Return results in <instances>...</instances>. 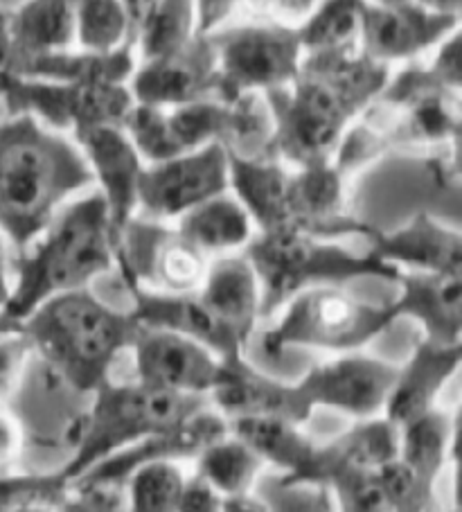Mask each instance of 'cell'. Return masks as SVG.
I'll return each instance as SVG.
<instances>
[{
	"instance_id": "cell-31",
	"label": "cell",
	"mask_w": 462,
	"mask_h": 512,
	"mask_svg": "<svg viewBox=\"0 0 462 512\" xmlns=\"http://www.w3.org/2000/svg\"><path fill=\"white\" fill-rule=\"evenodd\" d=\"M453 449L456 420L442 406L399 427L397 458L433 492L453 461Z\"/></svg>"
},
{
	"instance_id": "cell-29",
	"label": "cell",
	"mask_w": 462,
	"mask_h": 512,
	"mask_svg": "<svg viewBox=\"0 0 462 512\" xmlns=\"http://www.w3.org/2000/svg\"><path fill=\"white\" fill-rule=\"evenodd\" d=\"M228 429L244 440L266 467L282 472L284 488H293L300 481L318 445L298 422L282 418H235L228 420Z\"/></svg>"
},
{
	"instance_id": "cell-4",
	"label": "cell",
	"mask_w": 462,
	"mask_h": 512,
	"mask_svg": "<svg viewBox=\"0 0 462 512\" xmlns=\"http://www.w3.org/2000/svg\"><path fill=\"white\" fill-rule=\"evenodd\" d=\"M32 355L77 395H91L113 377V366L129 352L138 323L93 289L46 300L16 325Z\"/></svg>"
},
{
	"instance_id": "cell-25",
	"label": "cell",
	"mask_w": 462,
	"mask_h": 512,
	"mask_svg": "<svg viewBox=\"0 0 462 512\" xmlns=\"http://www.w3.org/2000/svg\"><path fill=\"white\" fill-rule=\"evenodd\" d=\"M228 420L221 413L206 402L192 411L188 418H183L179 425L163 431L154 438L145 440L136 447H129L120 452L118 456L109 458V461L95 467L91 474H86L79 481H95V483H113L122 485L127 474L142 463L149 461H194L203 449L217 443L219 438L228 434Z\"/></svg>"
},
{
	"instance_id": "cell-16",
	"label": "cell",
	"mask_w": 462,
	"mask_h": 512,
	"mask_svg": "<svg viewBox=\"0 0 462 512\" xmlns=\"http://www.w3.org/2000/svg\"><path fill=\"white\" fill-rule=\"evenodd\" d=\"M133 379L165 393L208 397L219 370V357L181 334L140 328L131 343Z\"/></svg>"
},
{
	"instance_id": "cell-13",
	"label": "cell",
	"mask_w": 462,
	"mask_h": 512,
	"mask_svg": "<svg viewBox=\"0 0 462 512\" xmlns=\"http://www.w3.org/2000/svg\"><path fill=\"white\" fill-rule=\"evenodd\" d=\"M122 129L147 165L170 161L201 147L221 145L226 131V102L212 97L172 109L133 104Z\"/></svg>"
},
{
	"instance_id": "cell-33",
	"label": "cell",
	"mask_w": 462,
	"mask_h": 512,
	"mask_svg": "<svg viewBox=\"0 0 462 512\" xmlns=\"http://www.w3.org/2000/svg\"><path fill=\"white\" fill-rule=\"evenodd\" d=\"M192 463V474L215 488L221 497L251 492L260 474L266 470L262 458L230 431L217 443L203 449Z\"/></svg>"
},
{
	"instance_id": "cell-37",
	"label": "cell",
	"mask_w": 462,
	"mask_h": 512,
	"mask_svg": "<svg viewBox=\"0 0 462 512\" xmlns=\"http://www.w3.org/2000/svg\"><path fill=\"white\" fill-rule=\"evenodd\" d=\"M188 472L183 463L149 461L127 474L122 483L124 512H176Z\"/></svg>"
},
{
	"instance_id": "cell-50",
	"label": "cell",
	"mask_w": 462,
	"mask_h": 512,
	"mask_svg": "<svg viewBox=\"0 0 462 512\" xmlns=\"http://www.w3.org/2000/svg\"><path fill=\"white\" fill-rule=\"evenodd\" d=\"M415 5L424 7L433 14H442V16H462V0H413Z\"/></svg>"
},
{
	"instance_id": "cell-22",
	"label": "cell",
	"mask_w": 462,
	"mask_h": 512,
	"mask_svg": "<svg viewBox=\"0 0 462 512\" xmlns=\"http://www.w3.org/2000/svg\"><path fill=\"white\" fill-rule=\"evenodd\" d=\"M399 429L384 416L357 420L327 443H318L312 463L293 488H321L352 474L377 472L397 456Z\"/></svg>"
},
{
	"instance_id": "cell-9",
	"label": "cell",
	"mask_w": 462,
	"mask_h": 512,
	"mask_svg": "<svg viewBox=\"0 0 462 512\" xmlns=\"http://www.w3.org/2000/svg\"><path fill=\"white\" fill-rule=\"evenodd\" d=\"M7 116H30L41 125L79 138L97 127H122L133 109L129 84H70L5 73Z\"/></svg>"
},
{
	"instance_id": "cell-17",
	"label": "cell",
	"mask_w": 462,
	"mask_h": 512,
	"mask_svg": "<svg viewBox=\"0 0 462 512\" xmlns=\"http://www.w3.org/2000/svg\"><path fill=\"white\" fill-rule=\"evenodd\" d=\"M208 402L226 420L282 418L305 425L314 416L296 382L264 373L248 361L246 352L219 361Z\"/></svg>"
},
{
	"instance_id": "cell-27",
	"label": "cell",
	"mask_w": 462,
	"mask_h": 512,
	"mask_svg": "<svg viewBox=\"0 0 462 512\" xmlns=\"http://www.w3.org/2000/svg\"><path fill=\"white\" fill-rule=\"evenodd\" d=\"M397 296L390 300L395 319L420 325L422 339L462 343V276L399 271Z\"/></svg>"
},
{
	"instance_id": "cell-12",
	"label": "cell",
	"mask_w": 462,
	"mask_h": 512,
	"mask_svg": "<svg viewBox=\"0 0 462 512\" xmlns=\"http://www.w3.org/2000/svg\"><path fill=\"white\" fill-rule=\"evenodd\" d=\"M395 375L397 364L359 350L321 361L296 384L312 411L330 409L354 420H370L384 416Z\"/></svg>"
},
{
	"instance_id": "cell-23",
	"label": "cell",
	"mask_w": 462,
	"mask_h": 512,
	"mask_svg": "<svg viewBox=\"0 0 462 512\" xmlns=\"http://www.w3.org/2000/svg\"><path fill=\"white\" fill-rule=\"evenodd\" d=\"M462 364V343H435L420 339L402 366H397L393 391L384 418L399 429L438 409L440 397Z\"/></svg>"
},
{
	"instance_id": "cell-18",
	"label": "cell",
	"mask_w": 462,
	"mask_h": 512,
	"mask_svg": "<svg viewBox=\"0 0 462 512\" xmlns=\"http://www.w3.org/2000/svg\"><path fill=\"white\" fill-rule=\"evenodd\" d=\"M348 179L334 163L291 167L287 185V228L300 233L343 240L363 237L368 240L372 228L361 222L348 208Z\"/></svg>"
},
{
	"instance_id": "cell-41",
	"label": "cell",
	"mask_w": 462,
	"mask_h": 512,
	"mask_svg": "<svg viewBox=\"0 0 462 512\" xmlns=\"http://www.w3.org/2000/svg\"><path fill=\"white\" fill-rule=\"evenodd\" d=\"M32 357L30 343L19 330H0V402L19 391Z\"/></svg>"
},
{
	"instance_id": "cell-32",
	"label": "cell",
	"mask_w": 462,
	"mask_h": 512,
	"mask_svg": "<svg viewBox=\"0 0 462 512\" xmlns=\"http://www.w3.org/2000/svg\"><path fill=\"white\" fill-rule=\"evenodd\" d=\"M136 64V52H133L131 46L106 52V55L70 48L57 52V55L32 61V64L25 66L14 77L70 84H129Z\"/></svg>"
},
{
	"instance_id": "cell-24",
	"label": "cell",
	"mask_w": 462,
	"mask_h": 512,
	"mask_svg": "<svg viewBox=\"0 0 462 512\" xmlns=\"http://www.w3.org/2000/svg\"><path fill=\"white\" fill-rule=\"evenodd\" d=\"M197 294L212 319L239 348L246 350L257 325L264 321L260 280L246 255L233 253L212 258Z\"/></svg>"
},
{
	"instance_id": "cell-39",
	"label": "cell",
	"mask_w": 462,
	"mask_h": 512,
	"mask_svg": "<svg viewBox=\"0 0 462 512\" xmlns=\"http://www.w3.org/2000/svg\"><path fill=\"white\" fill-rule=\"evenodd\" d=\"M70 483L57 472L5 474L0 472V512H59Z\"/></svg>"
},
{
	"instance_id": "cell-38",
	"label": "cell",
	"mask_w": 462,
	"mask_h": 512,
	"mask_svg": "<svg viewBox=\"0 0 462 512\" xmlns=\"http://www.w3.org/2000/svg\"><path fill=\"white\" fill-rule=\"evenodd\" d=\"M131 39V23L120 0H79L75 48L106 55L131 46Z\"/></svg>"
},
{
	"instance_id": "cell-47",
	"label": "cell",
	"mask_w": 462,
	"mask_h": 512,
	"mask_svg": "<svg viewBox=\"0 0 462 512\" xmlns=\"http://www.w3.org/2000/svg\"><path fill=\"white\" fill-rule=\"evenodd\" d=\"M221 512H271V506L251 490V492L230 494V497H224V506H221Z\"/></svg>"
},
{
	"instance_id": "cell-46",
	"label": "cell",
	"mask_w": 462,
	"mask_h": 512,
	"mask_svg": "<svg viewBox=\"0 0 462 512\" xmlns=\"http://www.w3.org/2000/svg\"><path fill=\"white\" fill-rule=\"evenodd\" d=\"M21 449V425L0 402V470H5Z\"/></svg>"
},
{
	"instance_id": "cell-6",
	"label": "cell",
	"mask_w": 462,
	"mask_h": 512,
	"mask_svg": "<svg viewBox=\"0 0 462 512\" xmlns=\"http://www.w3.org/2000/svg\"><path fill=\"white\" fill-rule=\"evenodd\" d=\"M244 255L260 280L264 319H273L293 296L307 289L363 278L395 282L399 273L368 249L357 253L339 240H323L296 228L255 233Z\"/></svg>"
},
{
	"instance_id": "cell-49",
	"label": "cell",
	"mask_w": 462,
	"mask_h": 512,
	"mask_svg": "<svg viewBox=\"0 0 462 512\" xmlns=\"http://www.w3.org/2000/svg\"><path fill=\"white\" fill-rule=\"evenodd\" d=\"M120 3L124 5V10H127L129 23H131V34L136 37L138 28L142 25V21L147 19L151 7L156 5V0H120ZM131 46H133V39H131Z\"/></svg>"
},
{
	"instance_id": "cell-35",
	"label": "cell",
	"mask_w": 462,
	"mask_h": 512,
	"mask_svg": "<svg viewBox=\"0 0 462 512\" xmlns=\"http://www.w3.org/2000/svg\"><path fill=\"white\" fill-rule=\"evenodd\" d=\"M197 7L194 0H156L147 19L133 37L136 61L170 55L197 37Z\"/></svg>"
},
{
	"instance_id": "cell-14",
	"label": "cell",
	"mask_w": 462,
	"mask_h": 512,
	"mask_svg": "<svg viewBox=\"0 0 462 512\" xmlns=\"http://www.w3.org/2000/svg\"><path fill=\"white\" fill-rule=\"evenodd\" d=\"M458 16L433 14L413 0L399 5L366 3L361 21L359 52L386 68L424 59L460 30Z\"/></svg>"
},
{
	"instance_id": "cell-8",
	"label": "cell",
	"mask_w": 462,
	"mask_h": 512,
	"mask_svg": "<svg viewBox=\"0 0 462 512\" xmlns=\"http://www.w3.org/2000/svg\"><path fill=\"white\" fill-rule=\"evenodd\" d=\"M210 37L217 50V100L221 102L287 88L305 57L298 30L273 21L226 25Z\"/></svg>"
},
{
	"instance_id": "cell-3",
	"label": "cell",
	"mask_w": 462,
	"mask_h": 512,
	"mask_svg": "<svg viewBox=\"0 0 462 512\" xmlns=\"http://www.w3.org/2000/svg\"><path fill=\"white\" fill-rule=\"evenodd\" d=\"M115 240L109 215L95 190L59 210L46 231L21 255H14V278L0 307V330H14L46 300L79 289H93L115 273Z\"/></svg>"
},
{
	"instance_id": "cell-53",
	"label": "cell",
	"mask_w": 462,
	"mask_h": 512,
	"mask_svg": "<svg viewBox=\"0 0 462 512\" xmlns=\"http://www.w3.org/2000/svg\"><path fill=\"white\" fill-rule=\"evenodd\" d=\"M3 93H5V73L0 70V102H3Z\"/></svg>"
},
{
	"instance_id": "cell-45",
	"label": "cell",
	"mask_w": 462,
	"mask_h": 512,
	"mask_svg": "<svg viewBox=\"0 0 462 512\" xmlns=\"http://www.w3.org/2000/svg\"><path fill=\"white\" fill-rule=\"evenodd\" d=\"M221 506H224V497L197 474H190L176 512H221Z\"/></svg>"
},
{
	"instance_id": "cell-2",
	"label": "cell",
	"mask_w": 462,
	"mask_h": 512,
	"mask_svg": "<svg viewBox=\"0 0 462 512\" xmlns=\"http://www.w3.org/2000/svg\"><path fill=\"white\" fill-rule=\"evenodd\" d=\"M91 190V170L73 138L30 116L0 120V233L14 255Z\"/></svg>"
},
{
	"instance_id": "cell-44",
	"label": "cell",
	"mask_w": 462,
	"mask_h": 512,
	"mask_svg": "<svg viewBox=\"0 0 462 512\" xmlns=\"http://www.w3.org/2000/svg\"><path fill=\"white\" fill-rule=\"evenodd\" d=\"M199 34H215L230 25L235 14L246 10V0H194Z\"/></svg>"
},
{
	"instance_id": "cell-40",
	"label": "cell",
	"mask_w": 462,
	"mask_h": 512,
	"mask_svg": "<svg viewBox=\"0 0 462 512\" xmlns=\"http://www.w3.org/2000/svg\"><path fill=\"white\" fill-rule=\"evenodd\" d=\"M334 512H393L377 472L352 474L327 485Z\"/></svg>"
},
{
	"instance_id": "cell-52",
	"label": "cell",
	"mask_w": 462,
	"mask_h": 512,
	"mask_svg": "<svg viewBox=\"0 0 462 512\" xmlns=\"http://www.w3.org/2000/svg\"><path fill=\"white\" fill-rule=\"evenodd\" d=\"M370 5H399V3H408V0H366Z\"/></svg>"
},
{
	"instance_id": "cell-15",
	"label": "cell",
	"mask_w": 462,
	"mask_h": 512,
	"mask_svg": "<svg viewBox=\"0 0 462 512\" xmlns=\"http://www.w3.org/2000/svg\"><path fill=\"white\" fill-rule=\"evenodd\" d=\"M133 102L145 107H185L217 97V50L210 34H197L170 55L138 61L129 79Z\"/></svg>"
},
{
	"instance_id": "cell-42",
	"label": "cell",
	"mask_w": 462,
	"mask_h": 512,
	"mask_svg": "<svg viewBox=\"0 0 462 512\" xmlns=\"http://www.w3.org/2000/svg\"><path fill=\"white\" fill-rule=\"evenodd\" d=\"M59 512H124L122 485L77 481Z\"/></svg>"
},
{
	"instance_id": "cell-10",
	"label": "cell",
	"mask_w": 462,
	"mask_h": 512,
	"mask_svg": "<svg viewBox=\"0 0 462 512\" xmlns=\"http://www.w3.org/2000/svg\"><path fill=\"white\" fill-rule=\"evenodd\" d=\"M120 280L163 291L192 294L206 278L210 258L176 231L174 224L133 217L115 242Z\"/></svg>"
},
{
	"instance_id": "cell-51",
	"label": "cell",
	"mask_w": 462,
	"mask_h": 512,
	"mask_svg": "<svg viewBox=\"0 0 462 512\" xmlns=\"http://www.w3.org/2000/svg\"><path fill=\"white\" fill-rule=\"evenodd\" d=\"M21 3H23V0H0V10L7 14L10 10H14L16 5H21Z\"/></svg>"
},
{
	"instance_id": "cell-30",
	"label": "cell",
	"mask_w": 462,
	"mask_h": 512,
	"mask_svg": "<svg viewBox=\"0 0 462 512\" xmlns=\"http://www.w3.org/2000/svg\"><path fill=\"white\" fill-rule=\"evenodd\" d=\"M174 228L210 260L244 253L257 233L251 215L230 190L192 208L176 219Z\"/></svg>"
},
{
	"instance_id": "cell-21",
	"label": "cell",
	"mask_w": 462,
	"mask_h": 512,
	"mask_svg": "<svg viewBox=\"0 0 462 512\" xmlns=\"http://www.w3.org/2000/svg\"><path fill=\"white\" fill-rule=\"evenodd\" d=\"M368 251L395 271L462 276L460 231L429 213H417L395 231L372 228Z\"/></svg>"
},
{
	"instance_id": "cell-11",
	"label": "cell",
	"mask_w": 462,
	"mask_h": 512,
	"mask_svg": "<svg viewBox=\"0 0 462 512\" xmlns=\"http://www.w3.org/2000/svg\"><path fill=\"white\" fill-rule=\"evenodd\" d=\"M230 190V161L221 145L151 163L138 190V215L151 222L174 224L192 208Z\"/></svg>"
},
{
	"instance_id": "cell-55",
	"label": "cell",
	"mask_w": 462,
	"mask_h": 512,
	"mask_svg": "<svg viewBox=\"0 0 462 512\" xmlns=\"http://www.w3.org/2000/svg\"><path fill=\"white\" fill-rule=\"evenodd\" d=\"M444 512H460L456 506H453V508H449V510H444Z\"/></svg>"
},
{
	"instance_id": "cell-19",
	"label": "cell",
	"mask_w": 462,
	"mask_h": 512,
	"mask_svg": "<svg viewBox=\"0 0 462 512\" xmlns=\"http://www.w3.org/2000/svg\"><path fill=\"white\" fill-rule=\"evenodd\" d=\"M93 176V190L100 194L109 215L113 240L138 215V190L145 174L140 156L122 127H97L75 138Z\"/></svg>"
},
{
	"instance_id": "cell-26",
	"label": "cell",
	"mask_w": 462,
	"mask_h": 512,
	"mask_svg": "<svg viewBox=\"0 0 462 512\" xmlns=\"http://www.w3.org/2000/svg\"><path fill=\"white\" fill-rule=\"evenodd\" d=\"M122 285L129 291L131 298V319L140 328L165 330L181 334V337H188L192 341H199L201 346L215 352L219 359L244 355L246 352L212 319V314L201 303L197 291H192V294H163V291L140 287L131 280H122Z\"/></svg>"
},
{
	"instance_id": "cell-54",
	"label": "cell",
	"mask_w": 462,
	"mask_h": 512,
	"mask_svg": "<svg viewBox=\"0 0 462 512\" xmlns=\"http://www.w3.org/2000/svg\"><path fill=\"white\" fill-rule=\"evenodd\" d=\"M3 21H5V12L0 10V25H3Z\"/></svg>"
},
{
	"instance_id": "cell-43",
	"label": "cell",
	"mask_w": 462,
	"mask_h": 512,
	"mask_svg": "<svg viewBox=\"0 0 462 512\" xmlns=\"http://www.w3.org/2000/svg\"><path fill=\"white\" fill-rule=\"evenodd\" d=\"M318 3L321 0H246V12L255 14V19L298 28L316 10Z\"/></svg>"
},
{
	"instance_id": "cell-1",
	"label": "cell",
	"mask_w": 462,
	"mask_h": 512,
	"mask_svg": "<svg viewBox=\"0 0 462 512\" xmlns=\"http://www.w3.org/2000/svg\"><path fill=\"white\" fill-rule=\"evenodd\" d=\"M390 70L359 50L302 57L287 88L264 93L275 125V158L289 167L332 163L345 131L377 100Z\"/></svg>"
},
{
	"instance_id": "cell-36",
	"label": "cell",
	"mask_w": 462,
	"mask_h": 512,
	"mask_svg": "<svg viewBox=\"0 0 462 512\" xmlns=\"http://www.w3.org/2000/svg\"><path fill=\"white\" fill-rule=\"evenodd\" d=\"M273 136V116L262 93H248L226 102V131L221 147L230 156L275 158Z\"/></svg>"
},
{
	"instance_id": "cell-5",
	"label": "cell",
	"mask_w": 462,
	"mask_h": 512,
	"mask_svg": "<svg viewBox=\"0 0 462 512\" xmlns=\"http://www.w3.org/2000/svg\"><path fill=\"white\" fill-rule=\"evenodd\" d=\"M88 400L91 406L77 425L73 454L55 470L70 485L124 449L176 427L192 411L206 404L208 397L165 393L136 379L118 382L111 377L97 386Z\"/></svg>"
},
{
	"instance_id": "cell-48",
	"label": "cell",
	"mask_w": 462,
	"mask_h": 512,
	"mask_svg": "<svg viewBox=\"0 0 462 512\" xmlns=\"http://www.w3.org/2000/svg\"><path fill=\"white\" fill-rule=\"evenodd\" d=\"M12 278H14V253L7 244L5 235L0 233V307L7 303L12 291Z\"/></svg>"
},
{
	"instance_id": "cell-7",
	"label": "cell",
	"mask_w": 462,
	"mask_h": 512,
	"mask_svg": "<svg viewBox=\"0 0 462 512\" xmlns=\"http://www.w3.org/2000/svg\"><path fill=\"white\" fill-rule=\"evenodd\" d=\"M273 319L262 334V348L269 357H278L284 350L359 352L397 323L388 303L363 300L343 285L302 291Z\"/></svg>"
},
{
	"instance_id": "cell-20",
	"label": "cell",
	"mask_w": 462,
	"mask_h": 512,
	"mask_svg": "<svg viewBox=\"0 0 462 512\" xmlns=\"http://www.w3.org/2000/svg\"><path fill=\"white\" fill-rule=\"evenodd\" d=\"M79 0H23L0 25V70L16 75L41 57L75 48Z\"/></svg>"
},
{
	"instance_id": "cell-34",
	"label": "cell",
	"mask_w": 462,
	"mask_h": 512,
	"mask_svg": "<svg viewBox=\"0 0 462 512\" xmlns=\"http://www.w3.org/2000/svg\"><path fill=\"white\" fill-rule=\"evenodd\" d=\"M366 0H321L316 10L298 25V39L305 55L359 50L361 21Z\"/></svg>"
},
{
	"instance_id": "cell-28",
	"label": "cell",
	"mask_w": 462,
	"mask_h": 512,
	"mask_svg": "<svg viewBox=\"0 0 462 512\" xmlns=\"http://www.w3.org/2000/svg\"><path fill=\"white\" fill-rule=\"evenodd\" d=\"M230 192L251 215L257 233L287 228V185L291 167L275 158L230 156Z\"/></svg>"
}]
</instances>
